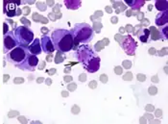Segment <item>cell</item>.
Instances as JSON below:
<instances>
[{"label":"cell","instance_id":"cell-6","mask_svg":"<svg viewBox=\"0 0 168 124\" xmlns=\"http://www.w3.org/2000/svg\"><path fill=\"white\" fill-rule=\"evenodd\" d=\"M17 46L18 45L14 36V31H9V32L5 33L4 34V49H3L4 53L7 54L12 49L17 47Z\"/></svg>","mask_w":168,"mask_h":124},{"label":"cell","instance_id":"cell-16","mask_svg":"<svg viewBox=\"0 0 168 124\" xmlns=\"http://www.w3.org/2000/svg\"><path fill=\"white\" fill-rule=\"evenodd\" d=\"M132 77H133L132 74H131V73H127V74L124 76V79L125 80H132Z\"/></svg>","mask_w":168,"mask_h":124},{"label":"cell","instance_id":"cell-22","mask_svg":"<svg viewBox=\"0 0 168 124\" xmlns=\"http://www.w3.org/2000/svg\"><path fill=\"white\" fill-rule=\"evenodd\" d=\"M155 52H156V51L153 50V49H151V50H150V53H155Z\"/></svg>","mask_w":168,"mask_h":124},{"label":"cell","instance_id":"cell-20","mask_svg":"<svg viewBox=\"0 0 168 124\" xmlns=\"http://www.w3.org/2000/svg\"><path fill=\"white\" fill-rule=\"evenodd\" d=\"M68 80L71 81V80H72V77H71V76H69V77H65V81H68Z\"/></svg>","mask_w":168,"mask_h":124},{"label":"cell","instance_id":"cell-2","mask_svg":"<svg viewBox=\"0 0 168 124\" xmlns=\"http://www.w3.org/2000/svg\"><path fill=\"white\" fill-rule=\"evenodd\" d=\"M52 43L54 45L55 50L59 52L65 53L73 49L74 40L69 30L66 29H56L52 33L51 37Z\"/></svg>","mask_w":168,"mask_h":124},{"label":"cell","instance_id":"cell-21","mask_svg":"<svg viewBox=\"0 0 168 124\" xmlns=\"http://www.w3.org/2000/svg\"><path fill=\"white\" fill-rule=\"evenodd\" d=\"M112 21H113V22H117V18H116V17H115V18L113 17V18L112 19Z\"/></svg>","mask_w":168,"mask_h":124},{"label":"cell","instance_id":"cell-9","mask_svg":"<svg viewBox=\"0 0 168 124\" xmlns=\"http://www.w3.org/2000/svg\"><path fill=\"white\" fill-rule=\"evenodd\" d=\"M40 45H41V49H43V52L45 53H52L54 52V45L52 43L51 38H49L48 36H43V38L40 39Z\"/></svg>","mask_w":168,"mask_h":124},{"label":"cell","instance_id":"cell-12","mask_svg":"<svg viewBox=\"0 0 168 124\" xmlns=\"http://www.w3.org/2000/svg\"><path fill=\"white\" fill-rule=\"evenodd\" d=\"M65 5L67 8H69L71 10H76L81 6L80 1H65Z\"/></svg>","mask_w":168,"mask_h":124},{"label":"cell","instance_id":"cell-19","mask_svg":"<svg viewBox=\"0 0 168 124\" xmlns=\"http://www.w3.org/2000/svg\"><path fill=\"white\" fill-rule=\"evenodd\" d=\"M115 69H116V73H117V74H120V73H121V71H120V69H121V68H116Z\"/></svg>","mask_w":168,"mask_h":124},{"label":"cell","instance_id":"cell-5","mask_svg":"<svg viewBox=\"0 0 168 124\" xmlns=\"http://www.w3.org/2000/svg\"><path fill=\"white\" fill-rule=\"evenodd\" d=\"M14 36L19 46L28 47L29 44L34 40V33L26 26H18L14 30Z\"/></svg>","mask_w":168,"mask_h":124},{"label":"cell","instance_id":"cell-10","mask_svg":"<svg viewBox=\"0 0 168 124\" xmlns=\"http://www.w3.org/2000/svg\"><path fill=\"white\" fill-rule=\"evenodd\" d=\"M27 48L29 50V52L32 55H35V56L40 55L41 53V51H43V49H41V45H40V40L34 39V40L29 44Z\"/></svg>","mask_w":168,"mask_h":124},{"label":"cell","instance_id":"cell-8","mask_svg":"<svg viewBox=\"0 0 168 124\" xmlns=\"http://www.w3.org/2000/svg\"><path fill=\"white\" fill-rule=\"evenodd\" d=\"M123 43H122V47L125 50V52L128 55H134L135 51L136 48V43L134 40V39L131 37V36H126L123 38Z\"/></svg>","mask_w":168,"mask_h":124},{"label":"cell","instance_id":"cell-1","mask_svg":"<svg viewBox=\"0 0 168 124\" xmlns=\"http://www.w3.org/2000/svg\"><path fill=\"white\" fill-rule=\"evenodd\" d=\"M76 54L77 60L82 64L83 68L90 73H95L100 68V58L87 44L79 46Z\"/></svg>","mask_w":168,"mask_h":124},{"label":"cell","instance_id":"cell-14","mask_svg":"<svg viewBox=\"0 0 168 124\" xmlns=\"http://www.w3.org/2000/svg\"><path fill=\"white\" fill-rule=\"evenodd\" d=\"M150 31L152 32V39L154 40H157L160 39V34H159V31H157L155 27H151Z\"/></svg>","mask_w":168,"mask_h":124},{"label":"cell","instance_id":"cell-15","mask_svg":"<svg viewBox=\"0 0 168 124\" xmlns=\"http://www.w3.org/2000/svg\"><path fill=\"white\" fill-rule=\"evenodd\" d=\"M123 65H125V68H130V66H132V64H131V62L130 61H125Z\"/></svg>","mask_w":168,"mask_h":124},{"label":"cell","instance_id":"cell-7","mask_svg":"<svg viewBox=\"0 0 168 124\" xmlns=\"http://www.w3.org/2000/svg\"><path fill=\"white\" fill-rule=\"evenodd\" d=\"M39 64V59L38 57L35 56V55H32L30 54L28 56V58L25 60L24 63L19 66V69L21 70H30V71H33L35 70L36 66L38 65Z\"/></svg>","mask_w":168,"mask_h":124},{"label":"cell","instance_id":"cell-11","mask_svg":"<svg viewBox=\"0 0 168 124\" xmlns=\"http://www.w3.org/2000/svg\"><path fill=\"white\" fill-rule=\"evenodd\" d=\"M149 34H150V32L147 29H141L138 36L140 41H142V43H146L147 40H148Z\"/></svg>","mask_w":168,"mask_h":124},{"label":"cell","instance_id":"cell-3","mask_svg":"<svg viewBox=\"0 0 168 124\" xmlns=\"http://www.w3.org/2000/svg\"><path fill=\"white\" fill-rule=\"evenodd\" d=\"M70 32L73 36V40L75 41V47L73 49L77 50L78 43H88L94 38V31L92 27L87 23H79L73 27Z\"/></svg>","mask_w":168,"mask_h":124},{"label":"cell","instance_id":"cell-4","mask_svg":"<svg viewBox=\"0 0 168 124\" xmlns=\"http://www.w3.org/2000/svg\"><path fill=\"white\" fill-rule=\"evenodd\" d=\"M31 53L29 52V50L27 47H24V46H17L14 49H12L10 52H8L5 56L6 60L11 63L12 65H14L15 68H19L21 65L25 60L28 58V56Z\"/></svg>","mask_w":168,"mask_h":124},{"label":"cell","instance_id":"cell-18","mask_svg":"<svg viewBox=\"0 0 168 124\" xmlns=\"http://www.w3.org/2000/svg\"><path fill=\"white\" fill-rule=\"evenodd\" d=\"M95 85H96V83H95V82H91V83H90V87H96Z\"/></svg>","mask_w":168,"mask_h":124},{"label":"cell","instance_id":"cell-17","mask_svg":"<svg viewBox=\"0 0 168 124\" xmlns=\"http://www.w3.org/2000/svg\"><path fill=\"white\" fill-rule=\"evenodd\" d=\"M80 77H81L80 81H86V79H87V76L86 75H81Z\"/></svg>","mask_w":168,"mask_h":124},{"label":"cell","instance_id":"cell-13","mask_svg":"<svg viewBox=\"0 0 168 124\" xmlns=\"http://www.w3.org/2000/svg\"><path fill=\"white\" fill-rule=\"evenodd\" d=\"M10 6H11V8L9 9V11L6 13V14L9 17H13L15 14V4L13 2H10Z\"/></svg>","mask_w":168,"mask_h":124}]
</instances>
